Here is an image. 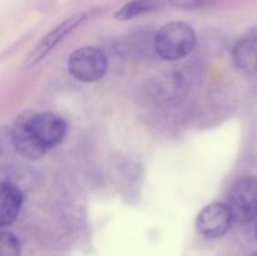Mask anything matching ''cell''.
Returning <instances> with one entry per match:
<instances>
[{
  "label": "cell",
  "mask_w": 257,
  "mask_h": 256,
  "mask_svg": "<svg viewBox=\"0 0 257 256\" xmlns=\"http://www.w3.org/2000/svg\"><path fill=\"white\" fill-rule=\"evenodd\" d=\"M233 222V216L226 202H213L205 206L196 218V227L201 235L217 238L226 235Z\"/></svg>",
  "instance_id": "5"
},
{
  "label": "cell",
  "mask_w": 257,
  "mask_h": 256,
  "mask_svg": "<svg viewBox=\"0 0 257 256\" xmlns=\"http://www.w3.org/2000/svg\"><path fill=\"white\" fill-rule=\"evenodd\" d=\"M22 190L14 183L4 181L2 183V195H0V226L3 228L13 225L19 215L23 206Z\"/></svg>",
  "instance_id": "8"
},
{
  "label": "cell",
  "mask_w": 257,
  "mask_h": 256,
  "mask_svg": "<svg viewBox=\"0 0 257 256\" xmlns=\"http://www.w3.org/2000/svg\"><path fill=\"white\" fill-rule=\"evenodd\" d=\"M232 58L236 67L242 72L257 73V30H252L236 42Z\"/></svg>",
  "instance_id": "9"
},
{
  "label": "cell",
  "mask_w": 257,
  "mask_h": 256,
  "mask_svg": "<svg viewBox=\"0 0 257 256\" xmlns=\"http://www.w3.org/2000/svg\"><path fill=\"white\" fill-rule=\"evenodd\" d=\"M255 237H256V241H257V218H256V226H255Z\"/></svg>",
  "instance_id": "13"
},
{
  "label": "cell",
  "mask_w": 257,
  "mask_h": 256,
  "mask_svg": "<svg viewBox=\"0 0 257 256\" xmlns=\"http://www.w3.org/2000/svg\"><path fill=\"white\" fill-rule=\"evenodd\" d=\"M227 206L233 221L247 223L257 218V177H242L231 186Z\"/></svg>",
  "instance_id": "3"
},
{
  "label": "cell",
  "mask_w": 257,
  "mask_h": 256,
  "mask_svg": "<svg viewBox=\"0 0 257 256\" xmlns=\"http://www.w3.org/2000/svg\"><path fill=\"white\" fill-rule=\"evenodd\" d=\"M20 241L12 231H3L0 241V256H20Z\"/></svg>",
  "instance_id": "11"
},
{
  "label": "cell",
  "mask_w": 257,
  "mask_h": 256,
  "mask_svg": "<svg viewBox=\"0 0 257 256\" xmlns=\"http://www.w3.org/2000/svg\"><path fill=\"white\" fill-rule=\"evenodd\" d=\"M34 113V110H25L20 113L12 128V141L15 151L29 161L40 160L48 152L38 140L33 128Z\"/></svg>",
  "instance_id": "4"
},
{
  "label": "cell",
  "mask_w": 257,
  "mask_h": 256,
  "mask_svg": "<svg viewBox=\"0 0 257 256\" xmlns=\"http://www.w3.org/2000/svg\"><path fill=\"white\" fill-rule=\"evenodd\" d=\"M88 14L85 12H79L77 14L72 15V17L67 18L64 22H62L60 24H58L54 29H52L50 32H48L44 37L42 38V40H39L37 45L34 47V49L30 52V54L27 58V67H34L37 65L40 60L44 59L45 55L49 54L65 37H67L69 33H72L73 30L77 29L80 24H83L85 19H87Z\"/></svg>",
  "instance_id": "6"
},
{
  "label": "cell",
  "mask_w": 257,
  "mask_h": 256,
  "mask_svg": "<svg viewBox=\"0 0 257 256\" xmlns=\"http://www.w3.org/2000/svg\"><path fill=\"white\" fill-rule=\"evenodd\" d=\"M160 7V0H131L114 13V19L131 20L153 12Z\"/></svg>",
  "instance_id": "10"
},
{
  "label": "cell",
  "mask_w": 257,
  "mask_h": 256,
  "mask_svg": "<svg viewBox=\"0 0 257 256\" xmlns=\"http://www.w3.org/2000/svg\"><path fill=\"white\" fill-rule=\"evenodd\" d=\"M108 69L104 53L95 47H82L74 50L68 59L70 75L83 83H93L102 79Z\"/></svg>",
  "instance_id": "2"
},
{
  "label": "cell",
  "mask_w": 257,
  "mask_h": 256,
  "mask_svg": "<svg viewBox=\"0 0 257 256\" xmlns=\"http://www.w3.org/2000/svg\"><path fill=\"white\" fill-rule=\"evenodd\" d=\"M251 256H257V251H255V252H253Z\"/></svg>",
  "instance_id": "14"
},
{
  "label": "cell",
  "mask_w": 257,
  "mask_h": 256,
  "mask_svg": "<svg viewBox=\"0 0 257 256\" xmlns=\"http://www.w3.org/2000/svg\"><path fill=\"white\" fill-rule=\"evenodd\" d=\"M220 0H168V4L176 9L200 10L216 5Z\"/></svg>",
  "instance_id": "12"
},
{
  "label": "cell",
  "mask_w": 257,
  "mask_h": 256,
  "mask_svg": "<svg viewBox=\"0 0 257 256\" xmlns=\"http://www.w3.org/2000/svg\"><path fill=\"white\" fill-rule=\"evenodd\" d=\"M33 128L38 140L47 151L59 145L67 135V122L64 118L53 112H35Z\"/></svg>",
  "instance_id": "7"
},
{
  "label": "cell",
  "mask_w": 257,
  "mask_h": 256,
  "mask_svg": "<svg viewBox=\"0 0 257 256\" xmlns=\"http://www.w3.org/2000/svg\"><path fill=\"white\" fill-rule=\"evenodd\" d=\"M197 35L185 22H170L155 37V48L165 60H180L195 49Z\"/></svg>",
  "instance_id": "1"
}]
</instances>
